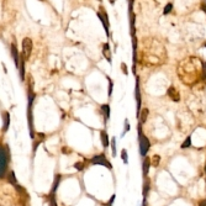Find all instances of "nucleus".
Segmentation results:
<instances>
[{
  "label": "nucleus",
  "mask_w": 206,
  "mask_h": 206,
  "mask_svg": "<svg viewBox=\"0 0 206 206\" xmlns=\"http://www.w3.org/2000/svg\"><path fill=\"white\" fill-rule=\"evenodd\" d=\"M205 46H206V43H205Z\"/></svg>",
  "instance_id": "nucleus-35"
},
{
  "label": "nucleus",
  "mask_w": 206,
  "mask_h": 206,
  "mask_svg": "<svg viewBox=\"0 0 206 206\" xmlns=\"http://www.w3.org/2000/svg\"><path fill=\"white\" fill-rule=\"evenodd\" d=\"M148 109H143L141 113H140V122H141V125L142 124H145L146 121H147V117H148Z\"/></svg>",
  "instance_id": "nucleus-17"
},
{
  "label": "nucleus",
  "mask_w": 206,
  "mask_h": 206,
  "mask_svg": "<svg viewBox=\"0 0 206 206\" xmlns=\"http://www.w3.org/2000/svg\"><path fill=\"white\" fill-rule=\"evenodd\" d=\"M91 163H93V164H101V165H105V167H108L109 169H111V168H113V167H111V164L106 160V158H105V156H104V154L95 156V157L91 159Z\"/></svg>",
  "instance_id": "nucleus-7"
},
{
  "label": "nucleus",
  "mask_w": 206,
  "mask_h": 206,
  "mask_svg": "<svg viewBox=\"0 0 206 206\" xmlns=\"http://www.w3.org/2000/svg\"><path fill=\"white\" fill-rule=\"evenodd\" d=\"M102 54H104V57L109 61V63H111V52H110V46H109V43H105V45H104V48H102Z\"/></svg>",
  "instance_id": "nucleus-14"
},
{
  "label": "nucleus",
  "mask_w": 206,
  "mask_h": 206,
  "mask_svg": "<svg viewBox=\"0 0 206 206\" xmlns=\"http://www.w3.org/2000/svg\"><path fill=\"white\" fill-rule=\"evenodd\" d=\"M32 79L29 86V105H27V121H29V129H30V135L32 138H35V132H34V114H32V105H34V99L35 94L32 90Z\"/></svg>",
  "instance_id": "nucleus-3"
},
{
  "label": "nucleus",
  "mask_w": 206,
  "mask_h": 206,
  "mask_svg": "<svg viewBox=\"0 0 206 206\" xmlns=\"http://www.w3.org/2000/svg\"><path fill=\"white\" fill-rule=\"evenodd\" d=\"M18 69L20 70V78H21V80H25V59H24V57L21 54H20V58H19Z\"/></svg>",
  "instance_id": "nucleus-11"
},
{
  "label": "nucleus",
  "mask_w": 206,
  "mask_h": 206,
  "mask_svg": "<svg viewBox=\"0 0 206 206\" xmlns=\"http://www.w3.org/2000/svg\"><path fill=\"white\" fill-rule=\"evenodd\" d=\"M101 111L104 113L105 120H109V117H110V106H109L108 104H104V105L101 106Z\"/></svg>",
  "instance_id": "nucleus-18"
},
{
  "label": "nucleus",
  "mask_w": 206,
  "mask_h": 206,
  "mask_svg": "<svg viewBox=\"0 0 206 206\" xmlns=\"http://www.w3.org/2000/svg\"><path fill=\"white\" fill-rule=\"evenodd\" d=\"M159 162H160V157L159 156H153V159L151 160V163L153 164V167H157L159 164Z\"/></svg>",
  "instance_id": "nucleus-21"
},
{
  "label": "nucleus",
  "mask_w": 206,
  "mask_h": 206,
  "mask_svg": "<svg viewBox=\"0 0 206 206\" xmlns=\"http://www.w3.org/2000/svg\"><path fill=\"white\" fill-rule=\"evenodd\" d=\"M31 52H32V41H31V38L25 37L22 40V53H21V56L24 57L25 61H27L30 58Z\"/></svg>",
  "instance_id": "nucleus-6"
},
{
  "label": "nucleus",
  "mask_w": 206,
  "mask_h": 206,
  "mask_svg": "<svg viewBox=\"0 0 206 206\" xmlns=\"http://www.w3.org/2000/svg\"><path fill=\"white\" fill-rule=\"evenodd\" d=\"M202 9H204V11L206 13V5H202Z\"/></svg>",
  "instance_id": "nucleus-32"
},
{
  "label": "nucleus",
  "mask_w": 206,
  "mask_h": 206,
  "mask_svg": "<svg viewBox=\"0 0 206 206\" xmlns=\"http://www.w3.org/2000/svg\"><path fill=\"white\" fill-rule=\"evenodd\" d=\"M138 145H140V153H141V156L142 157L147 156V152L149 151L151 143H149V140L143 135L141 127L138 129Z\"/></svg>",
  "instance_id": "nucleus-5"
},
{
  "label": "nucleus",
  "mask_w": 206,
  "mask_h": 206,
  "mask_svg": "<svg viewBox=\"0 0 206 206\" xmlns=\"http://www.w3.org/2000/svg\"><path fill=\"white\" fill-rule=\"evenodd\" d=\"M109 2H110L111 4H115V0H109Z\"/></svg>",
  "instance_id": "nucleus-33"
},
{
  "label": "nucleus",
  "mask_w": 206,
  "mask_h": 206,
  "mask_svg": "<svg viewBox=\"0 0 206 206\" xmlns=\"http://www.w3.org/2000/svg\"><path fill=\"white\" fill-rule=\"evenodd\" d=\"M199 206H206V199H205V200H201V201L199 202Z\"/></svg>",
  "instance_id": "nucleus-31"
},
{
  "label": "nucleus",
  "mask_w": 206,
  "mask_h": 206,
  "mask_svg": "<svg viewBox=\"0 0 206 206\" xmlns=\"http://www.w3.org/2000/svg\"><path fill=\"white\" fill-rule=\"evenodd\" d=\"M97 18H99L100 21L102 22V25H104L105 32L109 35V20H108V14H106L104 10H101V11L97 13Z\"/></svg>",
  "instance_id": "nucleus-8"
},
{
  "label": "nucleus",
  "mask_w": 206,
  "mask_h": 206,
  "mask_svg": "<svg viewBox=\"0 0 206 206\" xmlns=\"http://www.w3.org/2000/svg\"><path fill=\"white\" fill-rule=\"evenodd\" d=\"M121 68H122L124 74H126V75H127V69H126V64H125V63H121Z\"/></svg>",
  "instance_id": "nucleus-29"
},
{
  "label": "nucleus",
  "mask_w": 206,
  "mask_h": 206,
  "mask_svg": "<svg viewBox=\"0 0 206 206\" xmlns=\"http://www.w3.org/2000/svg\"><path fill=\"white\" fill-rule=\"evenodd\" d=\"M109 78V77H108ZM109 81H110V90H109V94L111 95V93H113V81H111V79L109 78Z\"/></svg>",
  "instance_id": "nucleus-30"
},
{
  "label": "nucleus",
  "mask_w": 206,
  "mask_h": 206,
  "mask_svg": "<svg viewBox=\"0 0 206 206\" xmlns=\"http://www.w3.org/2000/svg\"><path fill=\"white\" fill-rule=\"evenodd\" d=\"M199 61L194 57H190L185 61H183L179 65L178 74L180 77V80L186 85H194L199 78H200V70L201 68L197 65Z\"/></svg>",
  "instance_id": "nucleus-2"
},
{
  "label": "nucleus",
  "mask_w": 206,
  "mask_h": 206,
  "mask_svg": "<svg viewBox=\"0 0 206 206\" xmlns=\"http://www.w3.org/2000/svg\"><path fill=\"white\" fill-rule=\"evenodd\" d=\"M99 2H100V0H99Z\"/></svg>",
  "instance_id": "nucleus-36"
},
{
  "label": "nucleus",
  "mask_w": 206,
  "mask_h": 206,
  "mask_svg": "<svg viewBox=\"0 0 206 206\" xmlns=\"http://www.w3.org/2000/svg\"><path fill=\"white\" fill-rule=\"evenodd\" d=\"M111 146H113V154L116 156V147H115V138L111 140Z\"/></svg>",
  "instance_id": "nucleus-26"
},
{
  "label": "nucleus",
  "mask_w": 206,
  "mask_h": 206,
  "mask_svg": "<svg viewBox=\"0 0 206 206\" xmlns=\"http://www.w3.org/2000/svg\"><path fill=\"white\" fill-rule=\"evenodd\" d=\"M3 120H4V126H3V130H4V132H6V131H8V129H9V125H10V115H9V113H8V111L3 113Z\"/></svg>",
  "instance_id": "nucleus-13"
},
{
  "label": "nucleus",
  "mask_w": 206,
  "mask_h": 206,
  "mask_svg": "<svg viewBox=\"0 0 206 206\" xmlns=\"http://www.w3.org/2000/svg\"><path fill=\"white\" fill-rule=\"evenodd\" d=\"M74 168L78 169V170H81L84 167H83V163H75V164H74Z\"/></svg>",
  "instance_id": "nucleus-28"
},
{
  "label": "nucleus",
  "mask_w": 206,
  "mask_h": 206,
  "mask_svg": "<svg viewBox=\"0 0 206 206\" xmlns=\"http://www.w3.org/2000/svg\"><path fill=\"white\" fill-rule=\"evenodd\" d=\"M9 181H10V183H13V184H16V179H15V173H14V172H10Z\"/></svg>",
  "instance_id": "nucleus-24"
},
{
  "label": "nucleus",
  "mask_w": 206,
  "mask_h": 206,
  "mask_svg": "<svg viewBox=\"0 0 206 206\" xmlns=\"http://www.w3.org/2000/svg\"><path fill=\"white\" fill-rule=\"evenodd\" d=\"M143 62L148 65H159L163 64L165 58H167V53L164 50V46L153 38H146L143 41Z\"/></svg>",
  "instance_id": "nucleus-1"
},
{
  "label": "nucleus",
  "mask_w": 206,
  "mask_h": 206,
  "mask_svg": "<svg viewBox=\"0 0 206 206\" xmlns=\"http://www.w3.org/2000/svg\"><path fill=\"white\" fill-rule=\"evenodd\" d=\"M11 54H13L14 62H15V64H16V67H18V65H19V58H20V54H19V52H18V48H16L15 43L11 45Z\"/></svg>",
  "instance_id": "nucleus-12"
},
{
  "label": "nucleus",
  "mask_w": 206,
  "mask_h": 206,
  "mask_svg": "<svg viewBox=\"0 0 206 206\" xmlns=\"http://www.w3.org/2000/svg\"><path fill=\"white\" fill-rule=\"evenodd\" d=\"M136 100H137V114L140 115V113H141V91H140L138 78H137V81H136Z\"/></svg>",
  "instance_id": "nucleus-10"
},
{
  "label": "nucleus",
  "mask_w": 206,
  "mask_h": 206,
  "mask_svg": "<svg viewBox=\"0 0 206 206\" xmlns=\"http://www.w3.org/2000/svg\"><path fill=\"white\" fill-rule=\"evenodd\" d=\"M205 174H206V164H205Z\"/></svg>",
  "instance_id": "nucleus-34"
},
{
  "label": "nucleus",
  "mask_w": 206,
  "mask_h": 206,
  "mask_svg": "<svg viewBox=\"0 0 206 206\" xmlns=\"http://www.w3.org/2000/svg\"><path fill=\"white\" fill-rule=\"evenodd\" d=\"M127 131H130V122H129V120H125V132H127Z\"/></svg>",
  "instance_id": "nucleus-27"
},
{
  "label": "nucleus",
  "mask_w": 206,
  "mask_h": 206,
  "mask_svg": "<svg viewBox=\"0 0 206 206\" xmlns=\"http://www.w3.org/2000/svg\"><path fill=\"white\" fill-rule=\"evenodd\" d=\"M121 156H122V160H124V163L125 164H127V153H126V149H122V152H121Z\"/></svg>",
  "instance_id": "nucleus-23"
},
{
  "label": "nucleus",
  "mask_w": 206,
  "mask_h": 206,
  "mask_svg": "<svg viewBox=\"0 0 206 206\" xmlns=\"http://www.w3.org/2000/svg\"><path fill=\"white\" fill-rule=\"evenodd\" d=\"M189 147H191V137L189 136V137H186V140L183 142V145H181V148L183 149H185V148H189Z\"/></svg>",
  "instance_id": "nucleus-20"
},
{
  "label": "nucleus",
  "mask_w": 206,
  "mask_h": 206,
  "mask_svg": "<svg viewBox=\"0 0 206 206\" xmlns=\"http://www.w3.org/2000/svg\"><path fill=\"white\" fill-rule=\"evenodd\" d=\"M172 9H173V4H172V3H169V4H168L165 8H164V11H163V14H164V15L169 14V13L172 11Z\"/></svg>",
  "instance_id": "nucleus-22"
},
{
  "label": "nucleus",
  "mask_w": 206,
  "mask_h": 206,
  "mask_svg": "<svg viewBox=\"0 0 206 206\" xmlns=\"http://www.w3.org/2000/svg\"><path fill=\"white\" fill-rule=\"evenodd\" d=\"M9 153L8 149L3 146H0V178H3L8 170V163H9Z\"/></svg>",
  "instance_id": "nucleus-4"
},
{
  "label": "nucleus",
  "mask_w": 206,
  "mask_h": 206,
  "mask_svg": "<svg viewBox=\"0 0 206 206\" xmlns=\"http://www.w3.org/2000/svg\"><path fill=\"white\" fill-rule=\"evenodd\" d=\"M59 181H61V175L58 174V175H56V178H54V181H53V188H52L51 195H54V192H56V190H57V188H58V185H59Z\"/></svg>",
  "instance_id": "nucleus-19"
},
{
  "label": "nucleus",
  "mask_w": 206,
  "mask_h": 206,
  "mask_svg": "<svg viewBox=\"0 0 206 206\" xmlns=\"http://www.w3.org/2000/svg\"><path fill=\"white\" fill-rule=\"evenodd\" d=\"M151 159L147 157V158H145V160H143V175L146 176L147 174H148V172H149V167H151Z\"/></svg>",
  "instance_id": "nucleus-16"
},
{
  "label": "nucleus",
  "mask_w": 206,
  "mask_h": 206,
  "mask_svg": "<svg viewBox=\"0 0 206 206\" xmlns=\"http://www.w3.org/2000/svg\"><path fill=\"white\" fill-rule=\"evenodd\" d=\"M101 143L104 147H109V136H108V132L104 130L101 131Z\"/></svg>",
  "instance_id": "nucleus-15"
},
{
  "label": "nucleus",
  "mask_w": 206,
  "mask_h": 206,
  "mask_svg": "<svg viewBox=\"0 0 206 206\" xmlns=\"http://www.w3.org/2000/svg\"><path fill=\"white\" fill-rule=\"evenodd\" d=\"M50 205H51V206H57V204H56V199H54V195H50Z\"/></svg>",
  "instance_id": "nucleus-25"
},
{
  "label": "nucleus",
  "mask_w": 206,
  "mask_h": 206,
  "mask_svg": "<svg viewBox=\"0 0 206 206\" xmlns=\"http://www.w3.org/2000/svg\"><path fill=\"white\" fill-rule=\"evenodd\" d=\"M167 94L173 101H179L180 100V94L176 90V88H174V86H169L168 90H167Z\"/></svg>",
  "instance_id": "nucleus-9"
}]
</instances>
